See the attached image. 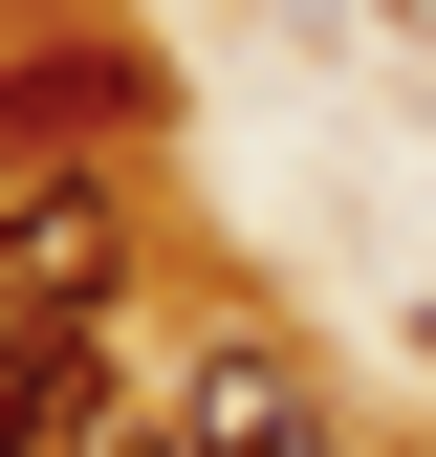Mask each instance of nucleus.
<instances>
[{
  "mask_svg": "<svg viewBox=\"0 0 436 457\" xmlns=\"http://www.w3.org/2000/svg\"><path fill=\"white\" fill-rule=\"evenodd\" d=\"M109 305H131V196L66 175V153L0 175V349H22V327H109Z\"/></svg>",
  "mask_w": 436,
  "mask_h": 457,
  "instance_id": "nucleus-1",
  "label": "nucleus"
},
{
  "mask_svg": "<svg viewBox=\"0 0 436 457\" xmlns=\"http://www.w3.org/2000/svg\"><path fill=\"white\" fill-rule=\"evenodd\" d=\"M131 414H109V327H22L0 349V457H109Z\"/></svg>",
  "mask_w": 436,
  "mask_h": 457,
  "instance_id": "nucleus-2",
  "label": "nucleus"
},
{
  "mask_svg": "<svg viewBox=\"0 0 436 457\" xmlns=\"http://www.w3.org/2000/svg\"><path fill=\"white\" fill-rule=\"evenodd\" d=\"M284 414H306V349H284V327H218V349L175 370V436L197 457H240V436H284Z\"/></svg>",
  "mask_w": 436,
  "mask_h": 457,
  "instance_id": "nucleus-3",
  "label": "nucleus"
},
{
  "mask_svg": "<svg viewBox=\"0 0 436 457\" xmlns=\"http://www.w3.org/2000/svg\"><path fill=\"white\" fill-rule=\"evenodd\" d=\"M0 131H153V66H131V44H66V66H22V87H0Z\"/></svg>",
  "mask_w": 436,
  "mask_h": 457,
  "instance_id": "nucleus-4",
  "label": "nucleus"
},
{
  "mask_svg": "<svg viewBox=\"0 0 436 457\" xmlns=\"http://www.w3.org/2000/svg\"><path fill=\"white\" fill-rule=\"evenodd\" d=\"M240 457H349V436H327V414H284V436H240Z\"/></svg>",
  "mask_w": 436,
  "mask_h": 457,
  "instance_id": "nucleus-5",
  "label": "nucleus"
},
{
  "mask_svg": "<svg viewBox=\"0 0 436 457\" xmlns=\"http://www.w3.org/2000/svg\"><path fill=\"white\" fill-rule=\"evenodd\" d=\"M109 457H197V436H109Z\"/></svg>",
  "mask_w": 436,
  "mask_h": 457,
  "instance_id": "nucleus-6",
  "label": "nucleus"
}]
</instances>
